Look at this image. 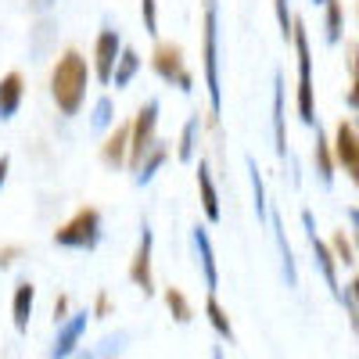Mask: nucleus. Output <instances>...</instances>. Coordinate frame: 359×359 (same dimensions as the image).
Instances as JSON below:
<instances>
[{"mask_svg":"<svg viewBox=\"0 0 359 359\" xmlns=\"http://www.w3.org/2000/svg\"><path fill=\"white\" fill-rule=\"evenodd\" d=\"M86 83H90L86 57L79 50H65L62 57H57L54 72H50V97H54L57 111L76 115L83 108V97H86Z\"/></svg>","mask_w":359,"mask_h":359,"instance_id":"nucleus-1","label":"nucleus"},{"mask_svg":"<svg viewBox=\"0 0 359 359\" xmlns=\"http://www.w3.org/2000/svg\"><path fill=\"white\" fill-rule=\"evenodd\" d=\"M201 72H205V94L208 104L219 115L223 108V83H219V15L216 0H205V18H201Z\"/></svg>","mask_w":359,"mask_h":359,"instance_id":"nucleus-2","label":"nucleus"},{"mask_svg":"<svg viewBox=\"0 0 359 359\" xmlns=\"http://www.w3.org/2000/svg\"><path fill=\"white\" fill-rule=\"evenodd\" d=\"M291 43H294V57H298V94H294V104H298V115H302V123H306V126H313V123H316L313 54H309V36H306V25H302V22H294Z\"/></svg>","mask_w":359,"mask_h":359,"instance_id":"nucleus-3","label":"nucleus"},{"mask_svg":"<svg viewBox=\"0 0 359 359\" xmlns=\"http://www.w3.org/2000/svg\"><path fill=\"white\" fill-rule=\"evenodd\" d=\"M54 245L57 248H76V252L97 248L101 245V212L90 208V205H83L69 223H62L54 230Z\"/></svg>","mask_w":359,"mask_h":359,"instance_id":"nucleus-4","label":"nucleus"},{"mask_svg":"<svg viewBox=\"0 0 359 359\" xmlns=\"http://www.w3.org/2000/svg\"><path fill=\"white\" fill-rule=\"evenodd\" d=\"M158 133V101H147L137 115H133V123H130V158L126 165L137 172V165L144 162V155L155 147V137Z\"/></svg>","mask_w":359,"mask_h":359,"instance_id":"nucleus-5","label":"nucleus"},{"mask_svg":"<svg viewBox=\"0 0 359 359\" xmlns=\"http://www.w3.org/2000/svg\"><path fill=\"white\" fill-rule=\"evenodd\" d=\"M151 69H155L158 79L172 83L176 90H184V94H191V90H194V76H191V69H187V62H184V50H180L176 43H158V47H155Z\"/></svg>","mask_w":359,"mask_h":359,"instance_id":"nucleus-6","label":"nucleus"},{"mask_svg":"<svg viewBox=\"0 0 359 359\" xmlns=\"http://www.w3.org/2000/svg\"><path fill=\"white\" fill-rule=\"evenodd\" d=\"M151 248H155V233L151 226H140V241H137V252L130 259V280L144 291V294H151L155 291V280H151Z\"/></svg>","mask_w":359,"mask_h":359,"instance_id":"nucleus-7","label":"nucleus"},{"mask_svg":"<svg viewBox=\"0 0 359 359\" xmlns=\"http://www.w3.org/2000/svg\"><path fill=\"white\" fill-rule=\"evenodd\" d=\"M123 54V36L115 29H101L97 33V43H94V76L101 83H111V72H115V62Z\"/></svg>","mask_w":359,"mask_h":359,"instance_id":"nucleus-8","label":"nucleus"},{"mask_svg":"<svg viewBox=\"0 0 359 359\" xmlns=\"http://www.w3.org/2000/svg\"><path fill=\"white\" fill-rule=\"evenodd\" d=\"M83 331H86V313H76V316H69L65 323H57V338H54L50 359H69V355L79 348Z\"/></svg>","mask_w":359,"mask_h":359,"instance_id":"nucleus-9","label":"nucleus"},{"mask_svg":"<svg viewBox=\"0 0 359 359\" xmlns=\"http://www.w3.org/2000/svg\"><path fill=\"white\" fill-rule=\"evenodd\" d=\"M198 198H201V212L208 223H219L223 216V208H219V187H216V180H212V169H208L205 162L198 165Z\"/></svg>","mask_w":359,"mask_h":359,"instance_id":"nucleus-10","label":"nucleus"},{"mask_svg":"<svg viewBox=\"0 0 359 359\" xmlns=\"http://www.w3.org/2000/svg\"><path fill=\"white\" fill-rule=\"evenodd\" d=\"M33 306H36V287L29 284V280H18V284H15V298H11V320H15V331H18V334L29 331Z\"/></svg>","mask_w":359,"mask_h":359,"instance_id":"nucleus-11","label":"nucleus"},{"mask_svg":"<svg viewBox=\"0 0 359 359\" xmlns=\"http://www.w3.org/2000/svg\"><path fill=\"white\" fill-rule=\"evenodd\" d=\"M306 219V226H309V241H313V255H316V262H320V269H323V277H327V284H331V291L341 298V287H338V259H334V252L327 248L320 237H316V230H313V216L306 212L302 216Z\"/></svg>","mask_w":359,"mask_h":359,"instance_id":"nucleus-12","label":"nucleus"},{"mask_svg":"<svg viewBox=\"0 0 359 359\" xmlns=\"http://www.w3.org/2000/svg\"><path fill=\"white\" fill-rule=\"evenodd\" d=\"M22 97H25V79H22V72H8L4 79H0V123H8V118L18 111Z\"/></svg>","mask_w":359,"mask_h":359,"instance_id":"nucleus-13","label":"nucleus"},{"mask_svg":"<svg viewBox=\"0 0 359 359\" xmlns=\"http://www.w3.org/2000/svg\"><path fill=\"white\" fill-rule=\"evenodd\" d=\"M194 248H198V255H201L205 284H208V291L216 294V287H219V266H216V252H212V241H208V230H205V226H194Z\"/></svg>","mask_w":359,"mask_h":359,"instance_id":"nucleus-14","label":"nucleus"},{"mask_svg":"<svg viewBox=\"0 0 359 359\" xmlns=\"http://www.w3.org/2000/svg\"><path fill=\"white\" fill-rule=\"evenodd\" d=\"M101 158H104V165H111V169H123V165H126V158H130V123L118 126V130L104 140Z\"/></svg>","mask_w":359,"mask_h":359,"instance_id":"nucleus-15","label":"nucleus"},{"mask_svg":"<svg viewBox=\"0 0 359 359\" xmlns=\"http://www.w3.org/2000/svg\"><path fill=\"white\" fill-rule=\"evenodd\" d=\"M165 158H169V147H165L162 140H155V147H151V151L144 155V162L137 165V176H133V180H137L140 187H144V184H151V180H155V172L165 165Z\"/></svg>","mask_w":359,"mask_h":359,"instance_id":"nucleus-16","label":"nucleus"},{"mask_svg":"<svg viewBox=\"0 0 359 359\" xmlns=\"http://www.w3.org/2000/svg\"><path fill=\"white\" fill-rule=\"evenodd\" d=\"M137 72H140V54H137L133 47H123V54H118V62H115V72H111V83H115V90L130 86Z\"/></svg>","mask_w":359,"mask_h":359,"instance_id":"nucleus-17","label":"nucleus"},{"mask_svg":"<svg viewBox=\"0 0 359 359\" xmlns=\"http://www.w3.org/2000/svg\"><path fill=\"white\" fill-rule=\"evenodd\" d=\"M205 316H208V323H212V331L223 338V341H230L233 345V323H230V316H226V309L219 306V298L208 291V302H205Z\"/></svg>","mask_w":359,"mask_h":359,"instance_id":"nucleus-18","label":"nucleus"},{"mask_svg":"<svg viewBox=\"0 0 359 359\" xmlns=\"http://www.w3.org/2000/svg\"><path fill=\"white\" fill-rule=\"evenodd\" d=\"M273 137H277V155H287V133H284V76H277L273 90Z\"/></svg>","mask_w":359,"mask_h":359,"instance_id":"nucleus-19","label":"nucleus"},{"mask_svg":"<svg viewBox=\"0 0 359 359\" xmlns=\"http://www.w3.org/2000/svg\"><path fill=\"white\" fill-rule=\"evenodd\" d=\"M313 162H316V172L327 180V184H331L334 180V147H331V140H327L323 133H316V151H313Z\"/></svg>","mask_w":359,"mask_h":359,"instance_id":"nucleus-20","label":"nucleus"},{"mask_svg":"<svg viewBox=\"0 0 359 359\" xmlns=\"http://www.w3.org/2000/svg\"><path fill=\"white\" fill-rule=\"evenodd\" d=\"M165 306H169V313H172L176 323H191L194 320V309H191L187 294L180 291V287H165Z\"/></svg>","mask_w":359,"mask_h":359,"instance_id":"nucleus-21","label":"nucleus"},{"mask_svg":"<svg viewBox=\"0 0 359 359\" xmlns=\"http://www.w3.org/2000/svg\"><path fill=\"white\" fill-rule=\"evenodd\" d=\"M194 151H198V118H187L184 133H180V144H176V158L180 162H191Z\"/></svg>","mask_w":359,"mask_h":359,"instance_id":"nucleus-22","label":"nucleus"},{"mask_svg":"<svg viewBox=\"0 0 359 359\" xmlns=\"http://www.w3.org/2000/svg\"><path fill=\"white\" fill-rule=\"evenodd\" d=\"M323 8H327V40H338L341 36V0H323Z\"/></svg>","mask_w":359,"mask_h":359,"instance_id":"nucleus-23","label":"nucleus"},{"mask_svg":"<svg viewBox=\"0 0 359 359\" xmlns=\"http://www.w3.org/2000/svg\"><path fill=\"white\" fill-rule=\"evenodd\" d=\"M140 18H144V33L158 36V0H140Z\"/></svg>","mask_w":359,"mask_h":359,"instance_id":"nucleus-24","label":"nucleus"},{"mask_svg":"<svg viewBox=\"0 0 359 359\" xmlns=\"http://www.w3.org/2000/svg\"><path fill=\"white\" fill-rule=\"evenodd\" d=\"M331 252H334V259H338V262H345V266H352V262H355V252H352V245H348L345 230H338V233L331 237Z\"/></svg>","mask_w":359,"mask_h":359,"instance_id":"nucleus-25","label":"nucleus"},{"mask_svg":"<svg viewBox=\"0 0 359 359\" xmlns=\"http://www.w3.org/2000/svg\"><path fill=\"white\" fill-rule=\"evenodd\" d=\"M273 11H277V22H280V36L291 40V33H294V18H291V11H287V0H273Z\"/></svg>","mask_w":359,"mask_h":359,"instance_id":"nucleus-26","label":"nucleus"},{"mask_svg":"<svg viewBox=\"0 0 359 359\" xmlns=\"http://www.w3.org/2000/svg\"><path fill=\"white\" fill-rule=\"evenodd\" d=\"M111 97H101L97 104H94V118H90V123H94V130H104V126H111Z\"/></svg>","mask_w":359,"mask_h":359,"instance_id":"nucleus-27","label":"nucleus"},{"mask_svg":"<svg viewBox=\"0 0 359 359\" xmlns=\"http://www.w3.org/2000/svg\"><path fill=\"white\" fill-rule=\"evenodd\" d=\"M22 255V248L18 245H8V248H0V269H8V266H15V259Z\"/></svg>","mask_w":359,"mask_h":359,"instance_id":"nucleus-28","label":"nucleus"},{"mask_svg":"<svg viewBox=\"0 0 359 359\" xmlns=\"http://www.w3.org/2000/svg\"><path fill=\"white\" fill-rule=\"evenodd\" d=\"M65 313H69V298L62 294V298H57V302H54V323H65V320H69Z\"/></svg>","mask_w":359,"mask_h":359,"instance_id":"nucleus-29","label":"nucleus"},{"mask_svg":"<svg viewBox=\"0 0 359 359\" xmlns=\"http://www.w3.org/2000/svg\"><path fill=\"white\" fill-rule=\"evenodd\" d=\"M108 309H111V306H108V294L101 291V294H97V302H94V313H97V316H108Z\"/></svg>","mask_w":359,"mask_h":359,"instance_id":"nucleus-30","label":"nucleus"},{"mask_svg":"<svg viewBox=\"0 0 359 359\" xmlns=\"http://www.w3.org/2000/svg\"><path fill=\"white\" fill-rule=\"evenodd\" d=\"M352 76H355V83H352V86H359V43L352 47Z\"/></svg>","mask_w":359,"mask_h":359,"instance_id":"nucleus-31","label":"nucleus"},{"mask_svg":"<svg viewBox=\"0 0 359 359\" xmlns=\"http://www.w3.org/2000/svg\"><path fill=\"white\" fill-rule=\"evenodd\" d=\"M348 298H352V306L359 309V277H355V280L348 284Z\"/></svg>","mask_w":359,"mask_h":359,"instance_id":"nucleus-32","label":"nucleus"},{"mask_svg":"<svg viewBox=\"0 0 359 359\" xmlns=\"http://www.w3.org/2000/svg\"><path fill=\"white\" fill-rule=\"evenodd\" d=\"M8 169H11L8 155H0V187H4V180H8Z\"/></svg>","mask_w":359,"mask_h":359,"instance_id":"nucleus-33","label":"nucleus"},{"mask_svg":"<svg viewBox=\"0 0 359 359\" xmlns=\"http://www.w3.org/2000/svg\"><path fill=\"white\" fill-rule=\"evenodd\" d=\"M29 4H33V8H36V11H47V8H50V4H54V0H29Z\"/></svg>","mask_w":359,"mask_h":359,"instance_id":"nucleus-34","label":"nucleus"},{"mask_svg":"<svg viewBox=\"0 0 359 359\" xmlns=\"http://www.w3.org/2000/svg\"><path fill=\"white\" fill-rule=\"evenodd\" d=\"M348 176H352V184H355V187H359V162H355V165H352V169H348Z\"/></svg>","mask_w":359,"mask_h":359,"instance_id":"nucleus-35","label":"nucleus"},{"mask_svg":"<svg viewBox=\"0 0 359 359\" xmlns=\"http://www.w3.org/2000/svg\"><path fill=\"white\" fill-rule=\"evenodd\" d=\"M79 359H94V355H79Z\"/></svg>","mask_w":359,"mask_h":359,"instance_id":"nucleus-36","label":"nucleus"},{"mask_svg":"<svg viewBox=\"0 0 359 359\" xmlns=\"http://www.w3.org/2000/svg\"><path fill=\"white\" fill-rule=\"evenodd\" d=\"M313 4H323V0H313Z\"/></svg>","mask_w":359,"mask_h":359,"instance_id":"nucleus-37","label":"nucleus"}]
</instances>
